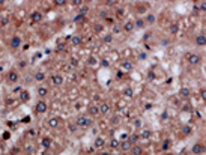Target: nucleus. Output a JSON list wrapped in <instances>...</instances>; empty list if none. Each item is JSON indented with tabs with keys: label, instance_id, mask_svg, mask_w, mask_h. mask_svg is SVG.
<instances>
[{
	"label": "nucleus",
	"instance_id": "1",
	"mask_svg": "<svg viewBox=\"0 0 206 155\" xmlns=\"http://www.w3.org/2000/svg\"><path fill=\"white\" fill-rule=\"evenodd\" d=\"M75 125L78 128H81V130H87V128H91L93 125V118H92V116H89V114H81V116L77 118Z\"/></svg>",
	"mask_w": 206,
	"mask_h": 155
},
{
	"label": "nucleus",
	"instance_id": "2",
	"mask_svg": "<svg viewBox=\"0 0 206 155\" xmlns=\"http://www.w3.org/2000/svg\"><path fill=\"white\" fill-rule=\"evenodd\" d=\"M47 110H48V102L44 98H41L39 101L36 102V106H35V113L38 116H41V114H45Z\"/></svg>",
	"mask_w": 206,
	"mask_h": 155
},
{
	"label": "nucleus",
	"instance_id": "3",
	"mask_svg": "<svg viewBox=\"0 0 206 155\" xmlns=\"http://www.w3.org/2000/svg\"><path fill=\"white\" fill-rule=\"evenodd\" d=\"M187 62L190 66H197L202 63V56L197 53H188L187 54Z\"/></svg>",
	"mask_w": 206,
	"mask_h": 155
},
{
	"label": "nucleus",
	"instance_id": "4",
	"mask_svg": "<svg viewBox=\"0 0 206 155\" xmlns=\"http://www.w3.org/2000/svg\"><path fill=\"white\" fill-rule=\"evenodd\" d=\"M18 80H20V74H18V71H15V69L8 71V74H6V81H8L9 84H15Z\"/></svg>",
	"mask_w": 206,
	"mask_h": 155
},
{
	"label": "nucleus",
	"instance_id": "5",
	"mask_svg": "<svg viewBox=\"0 0 206 155\" xmlns=\"http://www.w3.org/2000/svg\"><path fill=\"white\" fill-rule=\"evenodd\" d=\"M21 45H23V39H21L20 35H14V36L9 39V47H11L12 50H18Z\"/></svg>",
	"mask_w": 206,
	"mask_h": 155
},
{
	"label": "nucleus",
	"instance_id": "6",
	"mask_svg": "<svg viewBox=\"0 0 206 155\" xmlns=\"http://www.w3.org/2000/svg\"><path fill=\"white\" fill-rule=\"evenodd\" d=\"M99 114H104V116H108L110 113H111V106H110V102H107V101H102V102H99Z\"/></svg>",
	"mask_w": 206,
	"mask_h": 155
},
{
	"label": "nucleus",
	"instance_id": "7",
	"mask_svg": "<svg viewBox=\"0 0 206 155\" xmlns=\"http://www.w3.org/2000/svg\"><path fill=\"white\" fill-rule=\"evenodd\" d=\"M191 152L194 154V155H202L206 152V146L203 143H194L191 146Z\"/></svg>",
	"mask_w": 206,
	"mask_h": 155
},
{
	"label": "nucleus",
	"instance_id": "8",
	"mask_svg": "<svg viewBox=\"0 0 206 155\" xmlns=\"http://www.w3.org/2000/svg\"><path fill=\"white\" fill-rule=\"evenodd\" d=\"M105 145H107V140L102 137V136H96V137H95V140H93V146H95L96 149H104Z\"/></svg>",
	"mask_w": 206,
	"mask_h": 155
},
{
	"label": "nucleus",
	"instance_id": "9",
	"mask_svg": "<svg viewBox=\"0 0 206 155\" xmlns=\"http://www.w3.org/2000/svg\"><path fill=\"white\" fill-rule=\"evenodd\" d=\"M133 141L130 140V139H123L122 141H120V145H119V148H120V151L122 152H130L131 151V148H133Z\"/></svg>",
	"mask_w": 206,
	"mask_h": 155
},
{
	"label": "nucleus",
	"instance_id": "10",
	"mask_svg": "<svg viewBox=\"0 0 206 155\" xmlns=\"http://www.w3.org/2000/svg\"><path fill=\"white\" fill-rule=\"evenodd\" d=\"M50 81H51V84H53V86L59 87V86L63 84V81H65V80H63V77L60 74H53V75L50 77Z\"/></svg>",
	"mask_w": 206,
	"mask_h": 155
},
{
	"label": "nucleus",
	"instance_id": "11",
	"mask_svg": "<svg viewBox=\"0 0 206 155\" xmlns=\"http://www.w3.org/2000/svg\"><path fill=\"white\" fill-rule=\"evenodd\" d=\"M44 20V14L41 11H33L30 14V21L32 23H41Z\"/></svg>",
	"mask_w": 206,
	"mask_h": 155
},
{
	"label": "nucleus",
	"instance_id": "12",
	"mask_svg": "<svg viewBox=\"0 0 206 155\" xmlns=\"http://www.w3.org/2000/svg\"><path fill=\"white\" fill-rule=\"evenodd\" d=\"M122 30H125V32H128V33H133V32L135 30V23H134V20H128V21H125Z\"/></svg>",
	"mask_w": 206,
	"mask_h": 155
},
{
	"label": "nucleus",
	"instance_id": "13",
	"mask_svg": "<svg viewBox=\"0 0 206 155\" xmlns=\"http://www.w3.org/2000/svg\"><path fill=\"white\" fill-rule=\"evenodd\" d=\"M69 44L74 45V47L81 45V44H83V38H81V35H72V36L69 38Z\"/></svg>",
	"mask_w": 206,
	"mask_h": 155
},
{
	"label": "nucleus",
	"instance_id": "14",
	"mask_svg": "<svg viewBox=\"0 0 206 155\" xmlns=\"http://www.w3.org/2000/svg\"><path fill=\"white\" fill-rule=\"evenodd\" d=\"M18 101H20V102H29V101H30V94H29V90L23 89L21 92L18 94Z\"/></svg>",
	"mask_w": 206,
	"mask_h": 155
},
{
	"label": "nucleus",
	"instance_id": "15",
	"mask_svg": "<svg viewBox=\"0 0 206 155\" xmlns=\"http://www.w3.org/2000/svg\"><path fill=\"white\" fill-rule=\"evenodd\" d=\"M148 9H149L148 3H137V5H135V12H137V14H140V15L146 14Z\"/></svg>",
	"mask_w": 206,
	"mask_h": 155
},
{
	"label": "nucleus",
	"instance_id": "16",
	"mask_svg": "<svg viewBox=\"0 0 206 155\" xmlns=\"http://www.w3.org/2000/svg\"><path fill=\"white\" fill-rule=\"evenodd\" d=\"M89 114H92V118H95V116H99V106L98 104H91L87 109Z\"/></svg>",
	"mask_w": 206,
	"mask_h": 155
},
{
	"label": "nucleus",
	"instance_id": "17",
	"mask_svg": "<svg viewBox=\"0 0 206 155\" xmlns=\"http://www.w3.org/2000/svg\"><path fill=\"white\" fill-rule=\"evenodd\" d=\"M194 42H196V45H199V47H205V45H206V35H203V33L197 35L196 39H194Z\"/></svg>",
	"mask_w": 206,
	"mask_h": 155
},
{
	"label": "nucleus",
	"instance_id": "18",
	"mask_svg": "<svg viewBox=\"0 0 206 155\" xmlns=\"http://www.w3.org/2000/svg\"><path fill=\"white\" fill-rule=\"evenodd\" d=\"M48 92H50V90H48V87H45V86H39V87L36 89L38 96H39V98H44V99H45V96L48 95Z\"/></svg>",
	"mask_w": 206,
	"mask_h": 155
},
{
	"label": "nucleus",
	"instance_id": "19",
	"mask_svg": "<svg viewBox=\"0 0 206 155\" xmlns=\"http://www.w3.org/2000/svg\"><path fill=\"white\" fill-rule=\"evenodd\" d=\"M145 21H146L148 26H153V24L157 23V15H155V14H150V12H149V14H146V17H145Z\"/></svg>",
	"mask_w": 206,
	"mask_h": 155
},
{
	"label": "nucleus",
	"instance_id": "20",
	"mask_svg": "<svg viewBox=\"0 0 206 155\" xmlns=\"http://www.w3.org/2000/svg\"><path fill=\"white\" fill-rule=\"evenodd\" d=\"M120 68H122L123 71H126V72H130V71H133V68H134V63L130 62V60H123V62L120 63Z\"/></svg>",
	"mask_w": 206,
	"mask_h": 155
},
{
	"label": "nucleus",
	"instance_id": "21",
	"mask_svg": "<svg viewBox=\"0 0 206 155\" xmlns=\"http://www.w3.org/2000/svg\"><path fill=\"white\" fill-rule=\"evenodd\" d=\"M59 125H60V119L57 118V116H53V118L48 119V126L50 128H53V130H54V128H57Z\"/></svg>",
	"mask_w": 206,
	"mask_h": 155
},
{
	"label": "nucleus",
	"instance_id": "22",
	"mask_svg": "<svg viewBox=\"0 0 206 155\" xmlns=\"http://www.w3.org/2000/svg\"><path fill=\"white\" fill-rule=\"evenodd\" d=\"M33 79H35V81H38V83H42V81L47 79V75H45L44 71H38V72H35Z\"/></svg>",
	"mask_w": 206,
	"mask_h": 155
},
{
	"label": "nucleus",
	"instance_id": "23",
	"mask_svg": "<svg viewBox=\"0 0 206 155\" xmlns=\"http://www.w3.org/2000/svg\"><path fill=\"white\" fill-rule=\"evenodd\" d=\"M138 136H140V139H143V140H149L152 137V131L150 130H141Z\"/></svg>",
	"mask_w": 206,
	"mask_h": 155
},
{
	"label": "nucleus",
	"instance_id": "24",
	"mask_svg": "<svg viewBox=\"0 0 206 155\" xmlns=\"http://www.w3.org/2000/svg\"><path fill=\"white\" fill-rule=\"evenodd\" d=\"M134 23H135V29H145L148 26L145 18H137V20H134Z\"/></svg>",
	"mask_w": 206,
	"mask_h": 155
},
{
	"label": "nucleus",
	"instance_id": "25",
	"mask_svg": "<svg viewBox=\"0 0 206 155\" xmlns=\"http://www.w3.org/2000/svg\"><path fill=\"white\" fill-rule=\"evenodd\" d=\"M93 32L95 33H102L104 32V24L102 23H95L93 24Z\"/></svg>",
	"mask_w": 206,
	"mask_h": 155
},
{
	"label": "nucleus",
	"instance_id": "26",
	"mask_svg": "<svg viewBox=\"0 0 206 155\" xmlns=\"http://www.w3.org/2000/svg\"><path fill=\"white\" fill-rule=\"evenodd\" d=\"M41 145H42L44 149H50V146H51V139H50V137H44V139L41 140Z\"/></svg>",
	"mask_w": 206,
	"mask_h": 155
},
{
	"label": "nucleus",
	"instance_id": "27",
	"mask_svg": "<svg viewBox=\"0 0 206 155\" xmlns=\"http://www.w3.org/2000/svg\"><path fill=\"white\" fill-rule=\"evenodd\" d=\"M133 155H141L143 154V149H141L140 146H137V145H133V148H131V151H130Z\"/></svg>",
	"mask_w": 206,
	"mask_h": 155
},
{
	"label": "nucleus",
	"instance_id": "28",
	"mask_svg": "<svg viewBox=\"0 0 206 155\" xmlns=\"http://www.w3.org/2000/svg\"><path fill=\"white\" fill-rule=\"evenodd\" d=\"M102 42H105V44H111L113 42V33H105L104 38H102Z\"/></svg>",
	"mask_w": 206,
	"mask_h": 155
},
{
	"label": "nucleus",
	"instance_id": "29",
	"mask_svg": "<svg viewBox=\"0 0 206 155\" xmlns=\"http://www.w3.org/2000/svg\"><path fill=\"white\" fill-rule=\"evenodd\" d=\"M84 5V0H71V6L72 8H81Z\"/></svg>",
	"mask_w": 206,
	"mask_h": 155
},
{
	"label": "nucleus",
	"instance_id": "30",
	"mask_svg": "<svg viewBox=\"0 0 206 155\" xmlns=\"http://www.w3.org/2000/svg\"><path fill=\"white\" fill-rule=\"evenodd\" d=\"M179 94H181V96H184V98H190V95H191V90H190L188 87H182V89H181V92H179Z\"/></svg>",
	"mask_w": 206,
	"mask_h": 155
},
{
	"label": "nucleus",
	"instance_id": "31",
	"mask_svg": "<svg viewBox=\"0 0 206 155\" xmlns=\"http://www.w3.org/2000/svg\"><path fill=\"white\" fill-rule=\"evenodd\" d=\"M66 2H68V0H53V5L56 8H63L66 5Z\"/></svg>",
	"mask_w": 206,
	"mask_h": 155
},
{
	"label": "nucleus",
	"instance_id": "32",
	"mask_svg": "<svg viewBox=\"0 0 206 155\" xmlns=\"http://www.w3.org/2000/svg\"><path fill=\"white\" fill-rule=\"evenodd\" d=\"M119 145H120V141H119L118 139H111V140H110V148H111V149L119 148Z\"/></svg>",
	"mask_w": 206,
	"mask_h": 155
},
{
	"label": "nucleus",
	"instance_id": "33",
	"mask_svg": "<svg viewBox=\"0 0 206 155\" xmlns=\"http://www.w3.org/2000/svg\"><path fill=\"white\" fill-rule=\"evenodd\" d=\"M18 68H20V71H23V69H26L27 68V60H24V59H21V60H18Z\"/></svg>",
	"mask_w": 206,
	"mask_h": 155
},
{
	"label": "nucleus",
	"instance_id": "34",
	"mask_svg": "<svg viewBox=\"0 0 206 155\" xmlns=\"http://www.w3.org/2000/svg\"><path fill=\"white\" fill-rule=\"evenodd\" d=\"M9 24V17H2L0 18V26L2 27H5V26H8Z\"/></svg>",
	"mask_w": 206,
	"mask_h": 155
},
{
	"label": "nucleus",
	"instance_id": "35",
	"mask_svg": "<svg viewBox=\"0 0 206 155\" xmlns=\"http://www.w3.org/2000/svg\"><path fill=\"white\" fill-rule=\"evenodd\" d=\"M15 102H17V101H15L14 98H8V99H6V107H14Z\"/></svg>",
	"mask_w": 206,
	"mask_h": 155
},
{
	"label": "nucleus",
	"instance_id": "36",
	"mask_svg": "<svg viewBox=\"0 0 206 155\" xmlns=\"http://www.w3.org/2000/svg\"><path fill=\"white\" fill-rule=\"evenodd\" d=\"M191 131H192V128H191L190 125H185V126L182 128V133H184L185 136H188V134H191Z\"/></svg>",
	"mask_w": 206,
	"mask_h": 155
},
{
	"label": "nucleus",
	"instance_id": "37",
	"mask_svg": "<svg viewBox=\"0 0 206 155\" xmlns=\"http://www.w3.org/2000/svg\"><path fill=\"white\" fill-rule=\"evenodd\" d=\"M68 66H71V68H77V66H78V60L72 57V59L69 60V65H68Z\"/></svg>",
	"mask_w": 206,
	"mask_h": 155
},
{
	"label": "nucleus",
	"instance_id": "38",
	"mask_svg": "<svg viewBox=\"0 0 206 155\" xmlns=\"http://www.w3.org/2000/svg\"><path fill=\"white\" fill-rule=\"evenodd\" d=\"M177 29H179V27H177V24H172L170 27H169V32H170L172 35H175V33H177Z\"/></svg>",
	"mask_w": 206,
	"mask_h": 155
},
{
	"label": "nucleus",
	"instance_id": "39",
	"mask_svg": "<svg viewBox=\"0 0 206 155\" xmlns=\"http://www.w3.org/2000/svg\"><path fill=\"white\" fill-rule=\"evenodd\" d=\"M128 139H130V140L133 141V143L135 145V143H137V141H138V139H140V136H138V134H131V136H130V137H128Z\"/></svg>",
	"mask_w": 206,
	"mask_h": 155
},
{
	"label": "nucleus",
	"instance_id": "40",
	"mask_svg": "<svg viewBox=\"0 0 206 155\" xmlns=\"http://www.w3.org/2000/svg\"><path fill=\"white\" fill-rule=\"evenodd\" d=\"M199 95H200V98L206 102V87H203V89H200V92H199Z\"/></svg>",
	"mask_w": 206,
	"mask_h": 155
},
{
	"label": "nucleus",
	"instance_id": "41",
	"mask_svg": "<svg viewBox=\"0 0 206 155\" xmlns=\"http://www.w3.org/2000/svg\"><path fill=\"white\" fill-rule=\"evenodd\" d=\"M169 148H170V140H165L163 143V151H169Z\"/></svg>",
	"mask_w": 206,
	"mask_h": 155
},
{
	"label": "nucleus",
	"instance_id": "42",
	"mask_svg": "<svg viewBox=\"0 0 206 155\" xmlns=\"http://www.w3.org/2000/svg\"><path fill=\"white\" fill-rule=\"evenodd\" d=\"M84 17H86V15H83V14H77V15H75V18H74V21H75V23H78V21L84 20Z\"/></svg>",
	"mask_w": 206,
	"mask_h": 155
},
{
	"label": "nucleus",
	"instance_id": "43",
	"mask_svg": "<svg viewBox=\"0 0 206 155\" xmlns=\"http://www.w3.org/2000/svg\"><path fill=\"white\" fill-rule=\"evenodd\" d=\"M78 9H80V14L86 15V14H87V9H89V8H87L86 5H83V6H81V8H78Z\"/></svg>",
	"mask_w": 206,
	"mask_h": 155
},
{
	"label": "nucleus",
	"instance_id": "44",
	"mask_svg": "<svg viewBox=\"0 0 206 155\" xmlns=\"http://www.w3.org/2000/svg\"><path fill=\"white\" fill-rule=\"evenodd\" d=\"M125 96H133V89L131 87L125 89Z\"/></svg>",
	"mask_w": 206,
	"mask_h": 155
},
{
	"label": "nucleus",
	"instance_id": "45",
	"mask_svg": "<svg viewBox=\"0 0 206 155\" xmlns=\"http://www.w3.org/2000/svg\"><path fill=\"white\" fill-rule=\"evenodd\" d=\"M87 63H89V65H96V59L95 57H89L87 59Z\"/></svg>",
	"mask_w": 206,
	"mask_h": 155
},
{
	"label": "nucleus",
	"instance_id": "46",
	"mask_svg": "<svg viewBox=\"0 0 206 155\" xmlns=\"http://www.w3.org/2000/svg\"><path fill=\"white\" fill-rule=\"evenodd\" d=\"M199 9L200 11H206V2H200L199 3Z\"/></svg>",
	"mask_w": 206,
	"mask_h": 155
},
{
	"label": "nucleus",
	"instance_id": "47",
	"mask_svg": "<svg viewBox=\"0 0 206 155\" xmlns=\"http://www.w3.org/2000/svg\"><path fill=\"white\" fill-rule=\"evenodd\" d=\"M77 128H78L77 125H69V130H71V133H75V131H77Z\"/></svg>",
	"mask_w": 206,
	"mask_h": 155
},
{
	"label": "nucleus",
	"instance_id": "48",
	"mask_svg": "<svg viewBox=\"0 0 206 155\" xmlns=\"http://www.w3.org/2000/svg\"><path fill=\"white\" fill-rule=\"evenodd\" d=\"M63 47H65V44H63L62 41H59V44H57V50H63Z\"/></svg>",
	"mask_w": 206,
	"mask_h": 155
},
{
	"label": "nucleus",
	"instance_id": "49",
	"mask_svg": "<svg viewBox=\"0 0 206 155\" xmlns=\"http://www.w3.org/2000/svg\"><path fill=\"white\" fill-rule=\"evenodd\" d=\"M120 32H122V30H120V29L118 27V26H114V29H113V33H120Z\"/></svg>",
	"mask_w": 206,
	"mask_h": 155
},
{
	"label": "nucleus",
	"instance_id": "50",
	"mask_svg": "<svg viewBox=\"0 0 206 155\" xmlns=\"http://www.w3.org/2000/svg\"><path fill=\"white\" fill-rule=\"evenodd\" d=\"M26 149H27V154H33V146H27Z\"/></svg>",
	"mask_w": 206,
	"mask_h": 155
},
{
	"label": "nucleus",
	"instance_id": "51",
	"mask_svg": "<svg viewBox=\"0 0 206 155\" xmlns=\"http://www.w3.org/2000/svg\"><path fill=\"white\" fill-rule=\"evenodd\" d=\"M161 45H169V39H161Z\"/></svg>",
	"mask_w": 206,
	"mask_h": 155
},
{
	"label": "nucleus",
	"instance_id": "52",
	"mask_svg": "<svg viewBox=\"0 0 206 155\" xmlns=\"http://www.w3.org/2000/svg\"><path fill=\"white\" fill-rule=\"evenodd\" d=\"M6 5V0H0V8H3Z\"/></svg>",
	"mask_w": 206,
	"mask_h": 155
},
{
	"label": "nucleus",
	"instance_id": "53",
	"mask_svg": "<svg viewBox=\"0 0 206 155\" xmlns=\"http://www.w3.org/2000/svg\"><path fill=\"white\" fill-rule=\"evenodd\" d=\"M102 65H104V66H108V60H102Z\"/></svg>",
	"mask_w": 206,
	"mask_h": 155
},
{
	"label": "nucleus",
	"instance_id": "54",
	"mask_svg": "<svg viewBox=\"0 0 206 155\" xmlns=\"http://www.w3.org/2000/svg\"><path fill=\"white\" fill-rule=\"evenodd\" d=\"M118 121H119V118H113V119H111V122H113V124H116Z\"/></svg>",
	"mask_w": 206,
	"mask_h": 155
},
{
	"label": "nucleus",
	"instance_id": "55",
	"mask_svg": "<svg viewBox=\"0 0 206 155\" xmlns=\"http://www.w3.org/2000/svg\"><path fill=\"white\" fill-rule=\"evenodd\" d=\"M101 155H110V154H108V152H102Z\"/></svg>",
	"mask_w": 206,
	"mask_h": 155
},
{
	"label": "nucleus",
	"instance_id": "56",
	"mask_svg": "<svg viewBox=\"0 0 206 155\" xmlns=\"http://www.w3.org/2000/svg\"><path fill=\"white\" fill-rule=\"evenodd\" d=\"M167 2H173V0H167Z\"/></svg>",
	"mask_w": 206,
	"mask_h": 155
},
{
	"label": "nucleus",
	"instance_id": "57",
	"mask_svg": "<svg viewBox=\"0 0 206 155\" xmlns=\"http://www.w3.org/2000/svg\"><path fill=\"white\" fill-rule=\"evenodd\" d=\"M122 155H126V154H122Z\"/></svg>",
	"mask_w": 206,
	"mask_h": 155
},
{
	"label": "nucleus",
	"instance_id": "58",
	"mask_svg": "<svg viewBox=\"0 0 206 155\" xmlns=\"http://www.w3.org/2000/svg\"><path fill=\"white\" fill-rule=\"evenodd\" d=\"M181 155H185V154H181Z\"/></svg>",
	"mask_w": 206,
	"mask_h": 155
},
{
	"label": "nucleus",
	"instance_id": "59",
	"mask_svg": "<svg viewBox=\"0 0 206 155\" xmlns=\"http://www.w3.org/2000/svg\"><path fill=\"white\" fill-rule=\"evenodd\" d=\"M196 2H199V0H196Z\"/></svg>",
	"mask_w": 206,
	"mask_h": 155
}]
</instances>
